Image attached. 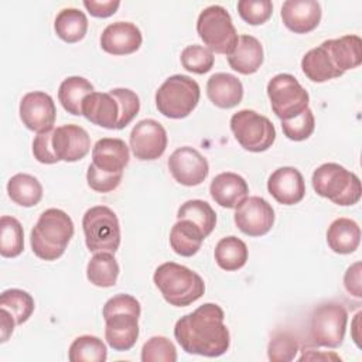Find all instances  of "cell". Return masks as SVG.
I'll return each mask as SVG.
<instances>
[{
  "label": "cell",
  "mask_w": 362,
  "mask_h": 362,
  "mask_svg": "<svg viewBox=\"0 0 362 362\" xmlns=\"http://www.w3.org/2000/svg\"><path fill=\"white\" fill-rule=\"evenodd\" d=\"M223 320V310L218 304L205 303L175 322L174 337L187 354L221 356L230 345V334Z\"/></svg>",
  "instance_id": "obj_1"
},
{
  "label": "cell",
  "mask_w": 362,
  "mask_h": 362,
  "mask_svg": "<svg viewBox=\"0 0 362 362\" xmlns=\"http://www.w3.org/2000/svg\"><path fill=\"white\" fill-rule=\"evenodd\" d=\"M74 230V222L65 211L58 208L45 209L30 235L34 255L47 262L57 260L64 255Z\"/></svg>",
  "instance_id": "obj_2"
},
{
  "label": "cell",
  "mask_w": 362,
  "mask_h": 362,
  "mask_svg": "<svg viewBox=\"0 0 362 362\" xmlns=\"http://www.w3.org/2000/svg\"><path fill=\"white\" fill-rule=\"evenodd\" d=\"M153 281L164 300L174 307H187L199 300L205 293L202 277L174 262L160 264L154 272Z\"/></svg>",
  "instance_id": "obj_3"
},
{
  "label": "cell",
  "mask_w": 362,
  "mask_h": 362,
  "mask_svg": "<svg viewBox=\"0 0 362 362\" xmlns=\"http://www.w3.org/2000/svg\"><path fill=\"white\" fill-rule=\"evenodd\" d=\"M313 188L320 195L337 205H355L362 195L358 175L337 163L321 164L313 173Z\"/></svg>",
  "instance_id": "obj_4"
},
{
  "label": "cell",
  "mask_w": 362,
  "mask_h": 362,
  "mask_svg": "<svg viewBox=\"0 0 362 362\" xmlns=\"http://www.w3.org/2000/svg\"><path fill=\"white\" fill-rule=\"evenodd\" d=\"M201 89L197 81L187 75L167 78L156 92V107L170 119L187 117L198 105Z\"/></svg>",
  "instance_id": "obj_5"
},
{
  "label": "cell",
  "mask_w": 362,
  "mask_h": 362,
  "mask_svg": "<svg viewBox=\"0 0 362 362\" xmlns=\"http://www.w3.org/2000/svg\"><path fill=\"white\" fill-rule=\"evenodd\" d=\"M197 33L206 48L216 54L229 55L239 40L230 14L218 4L208 6L199 13Z\"/></svg>",
  "instance_id": "obj_6"
},
{
  "label": "cell",
  "mask_w": 362,
  "mask_h": 362,
  "mask_svg": "<svg viewBox=\"0 0 362 362\" xmlns=\"http://www.w3.org/2000/svg\"><path fill=\"white\" fill-rule=\"evenodd\" d=\"M86 247L93 252L115 253L120 245V223L117 215L105 205L89 208L82 218Z\"/></svg>",
  "instance_id": "obj_7"
},
{
  "label": "cell",
  "mask_w": 362,
  "mask_h": 362,
  "mask_svg": "<svg viewBox=\"0 0 362 362\" xmlns=\"http://www.w3.org/2000/svg\"><path fill=\"white\" fill-rule=\"evenodd\" d=\"M348 311L341 303L328 301L317 305L308 324L310 339L317 346L338 348L344 342Z\"/></svg>",
  "instance_id": "obj_8"
},
{
  "label": "cell",
  "mask_w": 362,
  "mask_h": 362,
  "mask_svg": "<svg viewBox=\"0 0 362 362\" xmlns=\"http://www.w3.org/2000/svg\"><path fill=\"white\" fill-rule=\"evenodd\" d=\"M230 130L238 143L252 153L266 151L276 140L273 123L252 109H242L233 113L230 117Z\"/></svg>",
  "instance_id": "obj_9"
},
{
  "label": "cell",
  "mask_w": 362,
  "mask_h": 362,
  "mask_svg": "<svg viewBox=\"0 0 362 362\" xmlns=\"http://www.w3.org/2000/svg\"><path fill=\"white\" fill-rule=\"evenodd\" d=\"M272 110L280 120L298 116L308 107L310 96L301 83L290 74H277L267 83Z\"/></svg>",
  "instance_id": "obj_10"
},
{
  "label": "cell",
  "mask_w": 362,
  "mask_h": 362,
  "mask_svg": "<svg viewBox=\"0 0 362 362\" xmlns=\"http://www.w3.org/2000/svg\"><path fill=\"white\" fill-rule=\"evenodd\" d=\"M167 132L154 119H143L134 124L130 133V148L136 158L151 161L161 157L167 148Z\"/></svg>",
  "instance_id": "obj_11"
},
{
  "label": "cell",
  "mask_w": 362,
  "mask_h": 362,
  "mask_svg": "<svg viewBox=\"0 0 362 362\" xmlns=\"http://www.w3.org/2000/svg\"><path fill=\"white\" fill-rule=\"evenodd\" d=\"M235 223L247 236H263L274 223V209L262 197L245 198L235 211Z\"/></svg>",
  "instance_id": "obj_12"
},
{
  "label": "cell",
  "mask_w": 362,
  "mask_h": 362,
  "mask_svg": "<svg viewBox=\"0 0 362 362\" xmlns=\"http://www.w3.org/2000/svg\"><path fill=\"white\" fill-rule=\"evenodd\" d=\"M168 170L173 178L185 187H195L204 182L209 173L208 160L189 146L173 151L168 158Z\"/></svg>",
  "instance_id": "obj_13"
},
{
  "label": "cell",
  "mask_w": 362,
  "mask_h": 362,
  "mask_svg": "<svg viewBox=\"0 0 362 362\" xmlns=\"http://www.w3.org/2000/svg\"><path fill=\"white\" fill-rule=\"evenodd\" d=\"M18 113L23 124L35 133L54 129L57 107L54 99L45 92L34 90L25 93L20 102Z\"/></svg>",
  "instance_id": "obj_14"
},
{
  "label": "cell",
  "mask_w": 362,
  "mask_h": 362,
  "mask_svg": "<svg viewBox=\"0 0 362 362\" xmlns=\"http://www.w3.org/2000/svg\"><path fill=\"white\" fill-rule=\"evenodd\" d=\"M52 148L59 161L74 163L82 160L89 153L90 137L78 124H64L54 129Z\"/></svg>",
  "instance_id": "obj_15"
},
{
  "label": "cell",
  "mask_w": 362,
  "mask_h": 362,
  "mask_svg": "<svg viewBox=\"0 0 362 362\" xmlns=\"http://www.w3.org/2000/svg\"><path fill=\"white\" fill-rule=\"evenodd\" d=\"M269 194L281 205H296L305 195L303 174L294 167H280L267 180Z\"/></svg>",
  "instance_id": "obj_16"
},
{
  "label": "cell",
  "mask_w": 362,
  "mask_h": 362,
  "mask_svg": "<svg viewBox=\"0 0 362 362\" xmlns=\"http://www.w3.org/2000/svg\"><path fill=\"white\" fill-rule=\"evenodd\" d=\"M143 42L139 27L129 21H116L109 24L100 35V47L112 55H129L136 52Z\"/></svg>",
  "instance_id": "obj_17"
},
{
  "label": "cell",
  "mask_w": 362,
  "mask_h": 362,
  "mask_svg": "<svg viewBox=\"0 0 362 362\" xmlns=\"http://www.w3.org/2000/svg\"><path fill=\"white\" fill-rule=\"evenodd\" d=\"M322 10L315 0H287L281 6L283 24L296 34L315 30L321 21Z\"/></svg>",
  "instance_id": "obj_18"
},
{
  "label": "cell",
  "mask_w": 362,
  "mask_h": 362,
  "mask_svg": "<svg viewBox=\"0 0 362 362\" xmlns=\"http://www.w3.org/2000/svg\"><path fill=\"white\" fill-rule=\"evenodd\" d=\"M105 320V338L115 351L132 349L139 338V317L130 313H116Z\"/></svg>",
  "instance_id": "obj_19"
},
{
  "label": "cell",
  "mask_w": 362,
  "mask_h": 362,
  "mask_svg": "<svg viewBox=\"0 0 362 362\" xmlns=\"http://www.w3.org/2000/svg\"><path fill=\"white\" fill-rule=\"evenodd\" d=\"M82 115L93 124L116 129L120 117L117 100L107 92H92L82 102Z\"/></svg>",
  "instance_id": "obj_20"
},
{
  "label": "cell",
  "mask_w": 362,
  "mask_h": 362,
  "mask_svg": "<svg viewBox=\"0 0 362 362\" xmlns=\"http://www.w3.org/2000/svg\"><path fill=\"white\" fill-rule=\"evenodd\" d=\"M212 199L223 208H236L249 194L246 180L236 173H221L214 177L209 185Z\"/></svg>",
  "instance_id": "obj_21"
},
{
  "label": "cell",
  "mask_w": 362,
  "mask_h": 362,
  "mask_svg": "<svg viewBox=\"0 0 362 362\" xmlns=\"http://www.w3.org/2000/svg\"><path fill=\"white\" fill-rule=\"evenodd\" d=\"M129 158V147L122 139L103 137L92 148V164L106 173H123Z\"/></svg>",
  "instance_id": "obj_22"
},
{
  "label": "cell",
  "mask_w": 362,
  "mask_h": 362,
  "mask_svg": "<svg viewBox=\"0 0 362 362\" xmlns=\"http://www.w3.org/2000/svg\"><path fill=\"white\" fill-rule=\"evenodd\" d=\"M208 99L221 109H232L242 102L243 85L232 74H214L206 82Z\"/></svg>",
  "instance_id": "obj_23"
},
{
  "label": "cell",
  "mask_w": 362,
  "mask_h": 362,
  "mask_svg": "<svg viewBox=\"0 0 362 362\" xmlns=\"http://www.w3.org/2000/svg\"><path fill=\"white\" fill-rule=\"evenodd\" d=\"M263 47L253 35H240L236 47L228 55L229 66L242 74L250 75L259 71L263 64Z\"/></svg>",
  "instance_id": "obj_24"
},
{
  "label": "cell",
  "mask_w": 362,
  "mask_h": 362,
  "mask_svg": "<svg viewBox=\"0 0 362 362\" xmlns=\"http://www.w3.org/2000/svg\"><path fill=\"white\" fill-rule=\"evenodd\" d=\"M329 52L335 66L345 74V71L358 68L362 62V40L359 35L348 34L339 38L327 40L322 42Z\"/></svg>",
  "instance_id": "obj_25"
},
{
  "label": "cell",
  "mask_w": 362,
  "mask_h": 362,
  "mask_svg": "<svg viewBox=\"0 0 362 362\" xmlns=\"http://www.w3.org/2000/svg\"><path fill=\"white\" fill-rule=\"evenodd\" d=\"M361 242V228L349 218L335 219L327 230V243L329 249L338 255H349L355 252Z\"/></svg>",
  "instance_id": "obj_26"
},
{
  "label": "cell",
  "mask_w": 362,
  "mask_h": 362,
  "mask_svg": "<svg viewBox=\"0 0 362 362\" xmlns=\"http://www.w3.org/2000/svg\"><path fill=\"white\" fill-rule=\"evenodd\" d=\"M303 74L313 82L321 83L334 78H339L344 74L332 62L328 49L324 44L310 49L301 59Z\"/></svg>",
  "instance_id": "obj_27"
},
{
  "label": "cell",
  "mask_w": 362,
  "mask_h": 362,
  "mask_svg": "<svg viewBox=\"0 0 362 362\" xmlns=\"http://www.w3.org/2000/svg\"><path fill=\"white\" fill-rule=\"evenodd\" d=\"M206 236L204 232L188 219H178L170 230L171 249L184 257L194 256Z\"/></svg>",
  "instance_id": "obj_28"
},
{
  "label": "cell",
  "mask_w": 362,
  "mask_h": 362,
  "mask_svg": "<svg viewBox=\"0 0 362 362\" xmlns=\"http://www.w3.org/2000/svg\"><path fill=\"white\" fill-rule=\"evenodd\" d=\"M7 194L17 205L30 208L41 201L42 185L34 175L18 173L8 180Z\"/></svg>",
  "instance_id": "obj_29"
},
{
  "label": "cell",
  "mask_w": 362,
  "mask_h": 362,
  "mask_svg": "<svg viewBox=\"0 0 362 362\" xmlns=\"http://www.w3.org/2000/svg\"><path fill=\"white\" fill-rule=\"evenodd\" d=\"M247 246L236 236L222 238L214 250L216 264L226 272H235L242 269L247 262Z\"/></svg>",
  "instance_id": "obj_30"
},
{
  "label": "cell",
  "mask_w": 362,
  "mask_h": 362,
  "mask_svg": "<svg viewBox=\"0 0 362 362\" xmlns=\"http://www.w3.org/2000/svg\"><path fill=\"white\" fill-rule=\"evenodd\" d=\"M54 30L62 41L74 44L85 37L88 31V18L83 11L75 7L62 8L55 17Z\"/></svg>",
  "instance_id": "obj_31"
},
{
  "label": "cell",
  "mask_w": 362,
  "mask_h": 362,
  "mask_svg": "<svg viewBox=\"0 0 362 362\" xmlns=\"http://www.w3.org/2000/svg\"><path fill=\"white\" fill-rule=\"evenodd\" d=\"M93 92V85L83 76L65 78L58 89V100L71 115H82L83 99Z\"/></svg>",
  "instance_id": "obj_32"
},
{
  "label": "cell",
  "mask_w": 362,
  "mask_h": 362,
  "mask_svg": "<svg viewBox=\"0 0 362 362\" xmlns=\"http://www.w3.org/2000/svg\"><path fill=\"white\" fill-rule=\"evenodd\" d=\"M119 263L110 252L95 253L86 266L88 280L98 287H112L119 277Z\"/></svg>",
  "instance_id": "obj_33"
},
{
  "label": "cell",
  "mask_w": 362,
  "mask_h": 362,
  "mask_svg": "<svg viewBox=\"0 0 362 362\" xmlns=\"http://www.w3.org/2000/svg\"><path fill=\"white\" fill-rule=\"evenodd\" d=\"M68 359L71 362H105L107 359V349L100 338L81 335L69 345Z\"/></svg>",
  "instance_id": "obj_34"
},
{
  "label": "cell",
  "mask_w": 362,
  "mask_h": 362,
  "mask_svg": "<svg viewBox=\"0 0 362 362\" xmlns=\"http://www.w3.org/2000/svg\"><path fill=\"white\" fill-rule=\"evenodd\" d=\"M177 219H188L195 223L205 236L211 235L216 225V214L212 206L202 199H189L184 202L177 212Z\"/></svg>",
  "instance_id": "obj_35"
},
{
  "label": "cell",
  "mask_w": 362,
  "mask_h": 362,
  "mask_svg": "<svg viewBox=\"0 0 362 362\" xmlns=\"http://www.w3.org/2000/svg\"><path fill=\"white\" fill-rule=\"evenodd\" d=\"M24 249V230L21 223L8 215L0 218V253L3 257H17Z\"/></svg>",
  "instance_id": "obj_36"
},
{
  "label": "cell",
  "mask_w": 362,
  "mask_h": 362,
  "mask_svg": "<svg viewBox=\"0 0 362 362\" xmlns=\"http://www.w3.org/2000/svg\"><path fill=\"white\" fill-rule=\"evenodd\" d=\"M0 308L7 310L17 325L24 324L34 313L35 303L31 294L20 288L4 290L0 296Z\"/></svg>",
  "instance_id": "obj_37"
},
{
  "label": "cell",
  "mask_w": 362,
  "mask_h": 362,
  "mask_svg": "<svg viewBox=\"0 0 362 362\" xmlns=\"http://www.w3.org/2000/svg\"><path fill=\"white\" fill-rule=\"evenodd\" d=\"M180 59H181V65L188 72L198 74V75L209 72L215 62L214 52L209 51L206 47H202L198 44L185 47L181 52Z\"/></svg>",
  "instance_id": "obj_38"
},
{
  "label": "cell",
  "mask_w": 362,
  "mask_h": 362,
  "mask_svg": "<svg viewBox=\"0 0 362 362\" xmlns=\"http://www.w3.org/2000/svg\"><path fill=\"white\" fill-rule=\"evenodd\" d=\"M297 338L287 331L274 334L267 345V356L272 362H288L293 361L298 352Z\"/></svg>",
  "instance_id": "obj_39"
},
{
  "label": "cell",
  "mask_w": 362,
  "mask_h": 362,
  "mask_svg": "<svg viewBox=\"0 0 362 362\" xmlns=\"http://www.w3.org/2000/svg\"><path fill=\"white\" fill-rule=\"evenodd\" d=\"M143 362H175L177 349L174 344L161 335L151 337L141 348Z\"/></svg>",
  "instance_id": "obj_40"
},
{
  "label": "cell",
  "mask_w": 362,
  "mask_h": 362,
  "mask_svg": "<svg viewBox=\"0 0 362 362\" xmlns=\"http://www.w3.org/2000/svg\"><path fill=\"white\" fill-rule=\"evenodd\" d=\"M315 129V117L310 107L301 112L298 116L281 120V130L284 136L293 141H303L307 140Z\"/></svg>",
  "instance_id": "obj_41"
},
{
  "label": "cell",
  "mask_w": 362,
  "mask_h": 362,
  "mask_svg": "<svg viewBox=\"0 0 362 362\" xmlns=\"http://www.w3.org/2000/svg\"><path fill=\"white\" fill-rule=\"evenodd\" d=\"M109 93L117 100L120 107V117L116 129H124L139 113L140 110V99L136 92L127 88H115L110 89Z\"/></svg>",
  "instance_id": "obj_42"
},
{
  "label": "cell",
  "mask_w": 362,
  "mask_h": 362,
  "mask_svg": "<svg viewBox=\"0 0 362 362\" xmlns=\"http://www.w3.org/2000/svg\"><path fill=\"white\" fill-rule=\"evenodd\" d=\"M238 13L247 24L260 25L272 17L273 4L269 0H240L238 1Z\"/></svg>",
  "instance_id": "obj_43"
},
{
  "label": "cell",
  "mask_w": 362,
  "mask_h": 362,
  "mask_svg": "<svg viewBox=\"0 0 362 362\" xmlns=\"http://www.w3.org/2000/svg\"><path fill=\"white\" fill-rule=\"evenodd\" d=\"M123 173H106L99 170L95 164H90L86 171L88 185L100 194L110 192L116 189L122 181Z\"/></svg>",
  "instance_id": "obj_44"
},
{
  "label": "cell",
  "mask_w": 362,
  "mask_h": 362,
  "mask_svg": "<svg viewBox=\"0 0 362 362\" xmlns=\"http://www.w3.org/2000/svg\"><path fill=\"white\" fill-rule=\"evenodd\" d=\"M116 313H130L134 314L137 317H140L141 314V307L139 300H136V297L130 296V294H116L113 297H110L102 310V315L103 318L116 314Z\"/></svg>",
  "instance_id": "obj_45"
},
{
  "label": "cell",
  "mask_w": 362,
  "mask_h": 362,
  "mask_svg": "<svg viewBox=\"0 0 362 362\" xmlns=\"http://www.w3.org/2000/svg\"><path fill=\"white\" fill-rule=\"evenodd\" d=\"M52 136L54 129L38 133L33 140L34 158L41 164H55L59 161L52 148Z\"/></svg>",
  "instance_id": "obj_46"
},
{
  "label": "cell",
  "mask_w": 362,
  "mask_h": 362,
  "mask_svg": "<svg viewBox=\"0 0 362 362\" xmlns=\"http://www.w3.org/2000/svg\"><path fill=\"white\" fill-rule=\"evenodd\" d=\"M85 8L90 13L93 17L106 18L115 14L120 6L119 0H107V1H96V0H85L83 1Z\"/></svg>",
  "instance_id": "obj_47"
},
{
  "label": "cell",
  "mask_w": 362,
  "mask_h": 362,
  "mask_svg": "<svg viewBox=\"0 0 362 362\" xmlns=\"http://www.w3.org/2000/svg\"><path fill=\"white\" fill-rule=\"evenodd\" d=\"M344 286L346 291L355 297L362 296V284H361V263L356 262L349 266L344 276Z\"/></svg>",
  "instance_id": "obj_48"
},
{
  "label": "cell",
  "mask_w": 362,
  "mask_h": 362,
  "mask_svg": "<svg viewBox=\"0 0 362 362\" xmlns=\"http://www.w3.org/2000/svg\"><path fill=\"white\" fill-rule=\"evenodd\" d=\"M0 310H1L0 311V335H1L0 341L6 342L14 331V325H17V324L7 310H4V308H0Z\"/></svg>",
  "instance_id": "obj_49"
},
{
  "label": "cell",
  "mask_w": 362,
  "mask_h": 362,
  "mask_svg": "<svg viewBox=\"0 0 362 362\" xmlns=\"http://www.w3.org/2000/svg\"><path fill=\"white\" fill-rule=\"evenodd\" d=\"M298 359L300 361H341V358L334 352H321L313 348H304L303 355Z\"/></svg>",
  "instance_id": "obj_50"
},
{
  "label": "cell",
  "mask_w": 362,
  "mask_h": 362,
  "mask_svg": "<svg viewBox=\"0 0 362 362\" xmlns=\"http://www.w3.org/2000/svg\"><path fill=\"white\" fill-rule=\"evenodd\" d=\"M359 318H361V313H358L352 321V338L355 341V344L359 346V335L356 334L358 331V327H359Z\"/></svg>",
  "instance_id": "obj_51"
}]
</instances>
